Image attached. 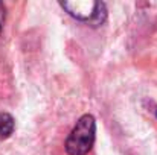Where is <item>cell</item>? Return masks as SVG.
Returning a JSON list of instances; mask_svg holds the SVG:
<instances>
[{
  "label": "cell",
  "mask_w": 157,
  "mask_h": 155,
  "mask_svg": "<svg viewBox=\"0 0 157 155\" xmlns=\"http://www.w3.org/2000/svg\"><path fill=\"white\" fill-rule=\"evenodd\" d=\"M96 122L92 114H84L69 134L66 140V151L69 155H86L95 143Z\"/></svg>",
  "instance_id": "cell-1"
},
{
  "label": "cell",
  "mask_w": 157,
  "mask_h": 155,
  "mask_svg": "<svg viewBox=\"0 0 157 155\" xmlns=\"http://www.w3.org/2000/svg\"><path fill=\"white\" fill-rule=\"evenodd\" d=\"M73 18L90 23L92 26L102 24L107 18V8L102 2L93 0H72L59 3Z\"/></svg>",
  "instance_id": "cell-2"
},
{
  "label": "cell",
  "mask_w": 157,
  "mask_h": 155,
  "mask_svg": "<svg viewBox=\"0 0 157 155\" xmlns=\"http://www.w3.org/2000/svg\"><path fill=\"white\" fill-rule=\"evenodd\" d=\"M14 126H15V122L12 116L8 113H0V138L2 140L11 137V134L14 132Z\"/></svg>",
  "instance_id": "cell-3"
},
{
  "label": "cell",
  "mask_w": 157,
  "mask_h": 155,
  "mask_svg": "<svg viewBox=\"0 0 157 155\" xmlns=\"http://www.w3.org/2000/svg\"><path fill=\"white\" fill-rule=\"evenodd\" d=\"M5 6L3 3H0V32H2V28H3V23H5Z\"/></svg>",
  "instance_id": "cell-4"
}]
</instances>
